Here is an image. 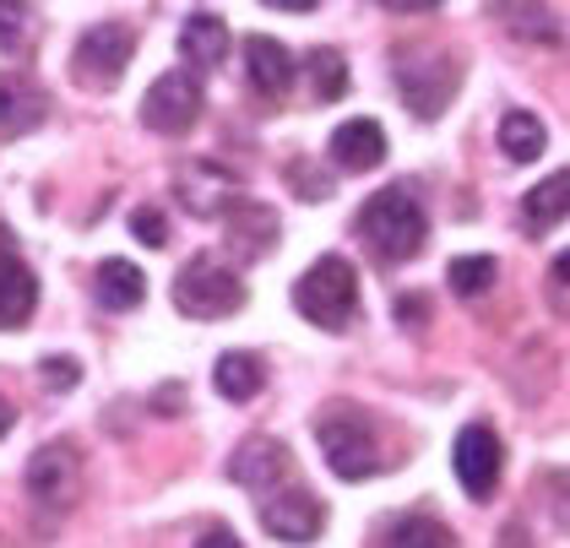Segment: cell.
Listing matches in <instances>:
<instances>
[{
    "label": "cell",
    "instance_id": "obj_1",
    "mask_svg": "<svg viewBox=\"0 0 570 548\" xmlns=\"http://www.w3.org/2000/svg\"><path fill=\"white\" fill-rule=\"evenodd\" d=\"M358 234L370 239V251L381 261H413L430 239V212L407 185H386L375 190L364 212H358Z\"/></svg>",
    "mask_w": 570,
    "mask_h": 548
},
{
    "label": "cell",
    "instance_id": "obj_2",
    "mask_svg": "<svg viewBox=\"0 0 570 548\" xmlns=\"http://www.w3.org/2000/svg\"><path fill=\"white\" fill-rule=\"evenodd\" d=\"M294 310L321 332H348L358 315V277L343 255H321L294 283Z\"/></svg>",
    "mask_w": 570,
    "mask_h": 548
},
{
    "label": "cell",
    "instance_id": "obj_3",
    "mask_svg": "<svg viewBox=\"0 0 570 548\" xmlns=\"http://www.w3.org/2000/svg\"><path fill=\"white\" fill-rule=\"evenodd\" d=\"M245 304V277L218 255H190L175 277V310L185 321H223Z\"/></svg>",
    "mask_w": 570,
    "mask_h": 548
},
{
    "label": "cell",
    "instance_id": "obj_4",
    "mask_svg": "<svg viewBox=\"0 0 570 548\" xmlns=\"http://www.w3.org/2000/svg\"><path fill=\"white\" fill-rule=\"evenodd\" d=\"M315 440H321V457L326 467L337 472V478H370L375 467H381V440H375V423L364 419V413H353V408H332V413H321L315 423Z\"/></svg>",
    "mask_w": 570,
    "mask_h": 548
},
{
    "label": "cell",
    "instance_id": "obj_5",
    "mask_svg": "<svg viewBox=\"0 0 570 548\" xmlns=\"http://www.w3.org/2000/svg\"><path fill=\"white\" fill-rule=\"evenodd\" d=\"M392 77H396L402 104H407L419 120H435V115H445V104L456 98L462 66H456L451 55H396Z\"/></svg>",
    "mask_w": 570,
    "mask_h": 548
},
{
    "label": "cell",
    "instance_id": "obj_6",
    "mask_svg": "<svg viewBox=\"0 0 570 548\" xmlns=\"http://www.w3.org/2000/svg\"><path fill=\"white\" fill-rule=\"evenodd\" d=\"M131 55H136V33L126 22H98V28H88V33L77 39L71 71H77L82 87H115L126 77Z\"/></svg>",
    "mask_w": 570,
    "mask_h": 548
},
{
    "label": "cell",
    "instance_id": "obj_7",
    "mask_svg": "<svg viewBox=\"0 0 570 548\" xmlns=\"http://www.w3.org/2000/svg\"><path fill=\"white\" fill-rule=\"evenodd\" d=\"M202 120V82L190 71H164L141 98V126L158 136H185Z\"/></svg>",
    "mask_w": 570,
    "mask_h": 548
},
{
    "label": "cell",
    "instance_id": "obj_8",
    "mask_svg": "<svg viewBox=\"0 0 570 548\" xmlns=\"http://www.w3.org/2000/svg\"><path fill=\"white\" fill-rule=\"evenodd\" d=\"M451 467H456V483L473 495V500H489L494 483H500V467H505V451H500V434L489 423H468L451 446Z\"/></svg>",
    "mask_w": 570,
    "mask_h": 548
},
{
    "label": "cell",
    "instance_id": "obj_9",
    "mask_svg": "<svg viewBox=\"0 0 570 548\" xmlns=\"http://www.w3.org/2000/svg\"><path fill=\"white\" fill-rule=\"evenodd\" d=\"M262 527L277 544H315L321 527H326V510L309 500L305 489H266L262 495Z\"/></svg>",
    "mask_w": 570,
    "mask_h": 548
},
{
    "label": "cell",
    "instance_id": "obj_10",
    "mask_svg": "<svg viewBox=\"0 0 570 548\" xmlns=\"http://www.w3.org/2000/svg\"><path fill=\"white\" fill-rule=\"evenodd\" d=\"M28 495H33L39 506L66 510L77 495H82V457H77L66 440L33 451V462H28Z\"/></svg>",
    "mask_w": 570,
    "mask_h": 548
},
{
    "label": "cell",
    "instance_id": "obj_11",
    "mask_svg": "<svg viewBox=\"0 0 570 548\" xmlns=\"http://www.w3.org/2000/svg\"><path fill=\"white\" fill-rule=\"evenodd\" d=\"M39 310V277L22 261L17 239L0 228V332L6 326H28V315Z\"/></svg>",
    "mask_w": 570,
    "mask_h": 548
},
{
    "label": "cell",
    "instance_id": "obj_12",
    "mask_svg": "<svg viewBox=\"0 0 570 548\" xmlns=\"http://www.w3.org/2000/svg\"><path fill=\"white\" fill-rule=\"evenodd\" d=\"M228 478L245 483V489H256V495H266V489H277V483L294 478V462H288L283 440H245L234 451V462H228Z\"/></svg>",
    "mask_w": 570,
    "mask_h": 548
},
{
    "label": "cell",
    "instance_id": "obj_13",
    "mask_svg": "<svg viewBox=\"0 0 570 548\" xmlns=\"http://www.w3.org/2000/svg\"><path fill=\"white\" fill-rule=\"evenodd\" d=\"M45 115H49V98L28 71L0 77V136H28V130L45 126Z\"/></svg>",
    "mask_w": 570,
    "mask_h": 548
},
{
    "label": "cell",
    "instance_id": "obj_14",
    "mask_svg": "<svg viewBox=\"0 0 570 548\" xmlns=\"http://www.w3.org/2000/svg\"><path fill=\"white\" fill-rule=\"evenodd\" d=\"M332 164L348 174H370L386 164V130L375 120H343L332 130Z\"/></svg>",
    "mask_w": 570,
    "mask_h": 548
},
{
    "label": "cell",
    "instance_id": "obj_15",
    "mask_svg": "<svg viewBox=\"0 0 570 548\" xmlns=\"http://www.w3.org/2000/svg\"><path fill=\"white\" fill-rule=\"evenodd\" d=\"M223 212H228V251L239 255V261H256V255H266L277 245V217H272V207L234 196Z\"/></svg>",
    "mask_w": 570,
    "mask_h": 548
},
{
    "label": "cell",
    "instance_id": "obj_16",
    "mask_svg": "<svg viewBox=\"0 0 570 548\" xmlns=\"http://www.w3.org/2000/svg\"><path fill=\"white\" fill-rule=\"evenodd\" d=\"M245 77H250V87L262 98H283L294 87V55L277 39L256 33V39H245Z\"/></svg>",
    "mask_w": 570,
    "mask_h": 548
},
{
    "label": "cell",
    "instance_id": "obj_17",
    "mask_svg": "<svg viewBox=\"0 0 570 548\" xmlns=\"http://www.w3.org/2000/svg\"><path fill=\"white\" fill-rule=\"evenodd\" d=\"M179 202L196 217H218L234 202V174L218 169V164H185L179 169Z\"/></svg>",
    "mask_w": 570,
    "mask_h": 548
},
{
    "label": "cell",
    "instance_id": "obj_18",
    "mask_svg": "<svg viewBox=\"0 0 570 548\" xmlns=\"http://www.w3.org/2000/svg\"><path fill=\"white\" fill-rule=\"evenodd\" d=\"M179 55H185L190 66H202V71L223 66V60H228V22H223V17H207V11L185 17V28H179Z\"/></svg>",
    "mask_w": 570,
    "mask_h": 548
},
{
    "label": "cell",
    "instance_id": "obj_19",
    "mask_svg": "<svg viewBox=\"0 0 570 548\" xmlns=\"http://www.w3.org/2000/svg\"><path fill=\"white\" fill-rule=\"evenodd\" d=\"M92 288H98V304H104V310H136V304L147 299V277L136 272L131 261H104Z\"/></svg>",
    "mask_w": 570,
    "mask_h": 548
},
{
    "label": "cell",
    "instance_id": "obj_20",
    "mask_svg": "<svg viewBox=\"0 0 570 548\" xmlns=\"http://www.w3.org/2000/svg\"><path fill=\"white\" fill-rule=\"evenodd\" d=\"M500 147H505V158H511V164H532V158H543L549 130H543V120H538V115L511 109V115L500 120Z\"/></svg>",
    "mask_w": 570,
    "mask_h": 548
},
{
    "label": "cell",
    "instance_id": "obj_21",
    "mask_svg": "<svg viewBox=\"0 0 570 548\" xmlns=\"http://www.w3.org/2000/svg\"><path fill=\"white\" fill-rule=\"evenodd\" d=\"M262 359L256 353H223L218 370H213V385H218V397H228V402H250L256 391H262Z\"/></svg>",
    "mask_w": 570,
    "mask_h": 548
},
{
    "label": "cell",
    "instance_id": "obj_22",
    "mask_svg": "<svg viewBox=\"0 0 570 548\" xmlns=\"http://www.w3.org/2000/svg\"><path fill=\"white\" fill-rule=\"evenodd\" d=\"M566 207H570V179L566 174H549V179L522 202V217H527L532 234H543V228H554V223L566 217Z\"/></svg>",
    "mask_w": 570,
    "mask_h": 548
},
{
    "label": "cell",
    "instance_id": "obj_23",
    "mask_svg": "<svg viewBox=\"0 0 570 548\" xmlns=\"http://www.w3.org/2000/svg\"><path fill=\"white\" fill-rule=\"evenodd\" d=\"M305 71H309V98L315 104H337L348 92V60L337 49H315Z\"/></svg>",
    "mask_w": 570,
    "mask_h": 548
},
{
    "label": "cell",
    "instance_id": "obj_24",
    "mask_svg": "<svg viewBox=\"0 0 570 548\" xmlns=\"http://www.w3.org/2000/svg\"><path fill=\"white\" fill-rule=\"evenodd\" d=\"M494 277H500L494 255H456V261H451V272H445L451 294H462V299L489 294V288H494Z\"/></svg>",
    "mask_w": 570,
    "mask_h": 548
},
{
    "label": "cell",
    "instance_id": "obj_25",
    "mask_svg": "<svg viewBox=\"0 0 570 548\" xmlns=\"http://www.w3.org/2000/svg\"><path fill=\"white\" fill-rule=\"evenodd\" d=\"M386 544H396V548H451L456 538H451V527L435 521V516H402L392 532H386Z\"/></svg>",
    "mask_w": 570,
    "mask_h": 548
},
{
    "label": "cell",
    "instance_id": "obj_26",
    "mask_svg": "<svg viewBox=\"0 0 570 548\" xmlns=\"http://www.w3.org/2000/svg\"><path fill=\"white\" fill-rule=\"evenodd\" d=\"M28 0H0V49L11 55V49H22L28 43Z\"/></svg>",
    "mask_w": 570,
    "mask_h": 548
},
{
    "label": "cell",
    "instance_id": "obj_27",
    "mask_svg": "<svg viewBox=\"0 0 570 548\" xmlns=\"http://www.w3.org/2000/svg\"><path fill=\"white\" fill-rule=\"evenodd\" d=\"M131 234L147 245V251H164V245H169V223H164V212H153V207H136Z\"/></svg>",
    "mask_w": 570,
    "mask_h": 548
},
{
    "label": "cell",
    "instance_id": "obj_28",
    "mask_svg": "<svg viewBox=\"0 0 570 548\" xmlns=\"http://www.w3.org/2000/svg\"><path fill=\"white\" fill-rule=\"evenodd\" d=\"M288 179H294V196H305V202H326L332 196V179L321 169H309V164H288Z\"/></svg>",
    "mask_w": 570,
    "mask_h": 548
},
{
    "label": "cell",
    "instance_id": "obj_29",
    "mask_svg": "<svg viewBox=\"0 0 570 548\" xmlns=\"http://www.w3.org/2000/svg\"><path fill=\"white\" fill-rule=\"evenodd\" d=\"M45 385H77V364L71 359H45Z\"/></svg>",
    "mask_w": 570,
    "mask_h": 548
},
{
    "label": "cell",
    "instance_id": "obj_30",
    "mask_svg": "<svg viewBox=\"0 0 570 548\" xmlns=\"http://www.w3.org/2000/svg\"><path fill=\"white\" fill-rule=\"evenodd\" d=\"M396 321H407V326H424V299H396Z\"/></svg>",
    "mask_w": 570,
    "mask_h": 548
},
{
    "label": "cell",
    "instance_id": "obj_31",
    "mask_svg": "<svg viewBox=\"0 0 570 548\" xmlns=\"http://www.w3.org/2000/svg\"><path fill=\"white\" fill-rule=\"evenodd\" d=\"M202 548H239V538H234V527H213L207 538H196Z\"/></svg>",
    "mask_w": 570,
    "mask_h": 548
},
{
    "label": "cell",
    "instance_id": "obj_32",
    "mask_svg": "<svg viewBox=\"0 0 570 548\" xmlns=\"http://www.w3.org/2000/svg\"><path fill=\"white\" fill-rule=\"evenodd\" d=\"M566 272H570V261L560 255V261H554V272H549V277H554V304H560V310H566Z\"/></svg>",
    "mask_w": 570,
    "mask_h": 548
},
{
    "label": "cell",
    "instance_id": "obj_33",
    "mask_svg": "<svg viewBox=\"0 0 570 548\" xmlns=\"http://www.w3.org/2000/svg\"><path fill=\"white\" fill-rule=\"evenodd\" d=\"M386 11H435L440 0H381Z\"/></svg>",
    "mask_w": 570,
    "mask_h": 548
},
{
    "label": "cell",
    "instance_id": "obj_34",
    "mask_svg": "<svg viewBox=\"0 0 570 548\" xmlns=\"http://www.w3.org/2000/svg\"><path fill=\"white\" fill-rule=\"evenodd\" d=\"M272 11H315V0H266Z\"/></svg>",
    "mask_w": 570,
    "mask_h": 548
},
{
    "label": "cell",
    "instance_id": "obj_35",
    "mask_svg": "<svg viewBox=\"0 0 570 548\" xmlns=\"http://www.w3.org/2000/svg\"><path fill=\"white\" fill-rule=\"evenodd\" d=\"M6 429H11V408L0 402V434H6Z\"/></svg>",
    "mask_w": 570,
    "mask_h": 548
}]
</instances>
